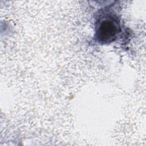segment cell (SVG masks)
I'll list each match as a JSON object with an SVG mask.
<instances>
[{"instance_id":"obj_1","label":"cell","mask_w":146,"mask_h":146,"mask_svg":"<svg viewBox=\"0 0 146 146\" xmlns=\"http://www.w3.org/2000/svg\"><path fill=\"white\" fill-rule=\"evenodd\" d=\"M119 31L117 19L111 16L107 17L98 23L96 36L100 42L108 43L115 39Z\"/></svg>"}]
</instances>
